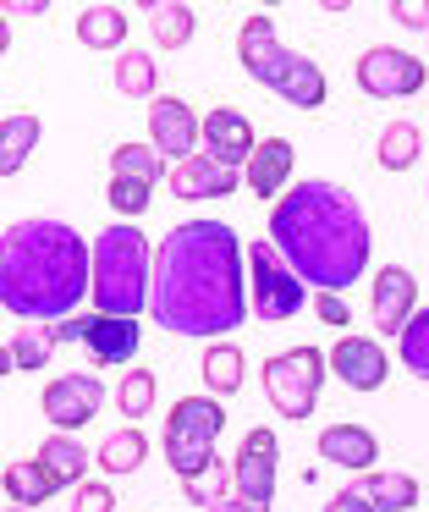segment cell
I'll return each instance as SVG.
<instances>
[{
    "label": "cell",
    "mask_w": 429,
    "mask_h": 512,
    "mask_svg": "<svg viewBox=\"0 0 429 512\" xmlns=\"http://www.w3.org/2000/svg\"><path fill=\"white\" fill-rule=\"evenodd\" d=\"M292 160H297V149L286 144V138H259L242 182H248L259 199H286V193H292Z\"/></svg>",
    "instance_id": "18"
},
{
    "label": "cell",
    "mask_w": 429,
    "mask_h": 512,
    "mask_svg": "<svg viewBox=\"0 0 429 512\" xmlns=\"http://www.w3.org/2000/svg\"><path fill=\"white\" fill-rule=\"evenodd\" d=\"M209 512H270V507H259V501H242L237 490H231V496H226V501H215Z\"/></svg>",
    "instance_id": "40"
},
{
    "label": "cell",
    "mask_w": 429,
    "mask_h": 512,
    "mask_svg": "<svg viewBox=\"0 0 429 512\" xmlns=\"http://www.w3.org/2000/svg\"><path fill=\"white\" fill-rule=\"evenodd\" d=\"M0 512H28V507H11V501H6V507H0Z\"/></svg>",
    "instance_id": "42"
},
{
    "label": "cell",
    "mask_w": 429,
    "mask_h": 512,
    "mask_svg": "<svg viewBox=\"0 0 429 512\" xmlns=\"http://www.w3.org/2000/svg\"><path fill=\"white\" fill-rule=\"evenodd\" d=\"M44 12H50L44 0H11L6 6V17H44Z\"/></svg>",
    "instance_id": "41"
},
{
    "label": "cell",
    "mask_w": 429,
    "mask_h": 512,
    "mask_svg": "<svg viewBox=\"0 0 429 512\" xmlns=\"http://www.w3.org/2000/svg\"><path fill=\"white\" fill-rule=\"evenodd\" d=\"M110 177H132V182L160 188V177H171V166H165V155L154 144H116L110 149Z\"/></svg>",
    "instance_id": "31"
},
{
    "label": "cell",
    "mask_w": 429,
    "mask_h": 512,
    "mask_svg": "<svg viewBox=\"0 0 429 512\" xmlns=\"http://www.w3.org/2000/svg\"><path fill=\"white\" fill-rule=\"evenodd\" d=\"M0 485H6V501L11 507H39V501L55 496V479L44 474L39 457H17V463H6V474H0Z\"/></svg>",
    "instance_id": "25"
},
{
    "label": "cell",
    "mask_w": 429,
    "mask_h": 512,
    "mask_svg": "<svg viewBox=\"0 0 429 512\" xmlns=\"http://www.w3.org/2000/svg\"><path fill=\"white\" fill-rule=\"evenodd\" d=\"M352 78H358V89L369 94V100H413L429 83V67L402 45H369L358 56V72H352Z\"/></svg>",
    "instance_id": "8"
},
{
    "label": "cell",
    "mask_w": 429,
    "mask_h": 512,
    "mask_svg": "<svg viewBox=\"0 0 429 512\" xmlns=\"http://www.w3.org/2000/svg\"><path fill=\"white\" fill-rule=\"evenodd\" d=\"M270 243L314 292H347L374 254L363 204L325 177L292 182V193L270 204Z\"/></svg>",
    "instance_id": "2"
},
{
    "label": "cell",
    "mask_w": 429,
    "mask_h": 512,
    "mask_svg": "<svg viewBox=\"0 0 429 512\" xmlns=\"http://www.w3.org/2000/svg\"><path fill=\"white\" fill-rule=\"evenodd\" d=\"M39 408L61 435H77L88 419H99V408H105V380L99 375H55L50 386L39 391Z\"/></svg>",
    "instance_id": "11"
},
{
    "label": "cell",
    "mask_w": 429,
    "mask_h": 512,
    "mask_svg": "<svg viewBox=\"0 0 429 512\" xmlns=\"http://www.w3.org/2000/svg\"><path fill=\"white\" fill-rule=\"evenodd\" d=\"M319 457L347 468V474H374L369 463H380V441H374V430L341 419V424H325V430H319Z\"/></svg>",
    "instance_id": "17"
},
{
    "label": "cell",
    "mask_w": 429,
    "mask_h": 512,
    "mask_svg": "<svg viewBox=\"0 0 429 512\" xmlns=\"http://www.w3.org/2000/svg\"><path fill=\"white\" fill-rule=\"evenodd\" d=\"M116 94L127 100H160V67H154L149 50H121L116 56Z\"/></svg>",
    "instance_id": "29"
},
{
    "label": "cell",
    "mask_w": 429,
    "mask_h": 512,
    "mask_svg": "<svg viewBox=\"0 0 429 512\" xmlns=\"http://www.w3.org/2000/svg\"><path fill=\"white\" fill-rule=\"evenodd\" d=\"M275 479H281V441H275V430L253 424V430L242 435L237 457H231V490H237L242 501L270 507V501H275Z\"/></svg>",
    "instance_id": "10"
},
{
    "label": "cell",
    "mask_w": 429,
    "mask_h": 512,
    "mask_svg": "<svg viewBox=\"0 0 429 512\" xmlns=\"http://www.w3.org/2000/svg\"><path fill=\"white\" fill-rule=\"evenodd\" d=\"M363 496L374 501L380 512H413L418 507V479L402 474V468H374L369 479H363Z\"/></svg>",
    "instance_id": "28"
},
{
    "label": "cell",
    "mask_w": 429,
    "mask_h": 512,
    "mask_svg": "<svg viewBox=\"0 0 429 512\" xmlns=\"http://www.w3.org/2000/svg\"><path fill=\"white\" fill-rule=\"evenodd\" d=\"M237 177L242 171H231V166H220V160H209V155H193V160H182V166H171V193L176 199H231L237 193Z\"/></svg>",
    "instance_id": "19"
},
{
    "label": "cell",
    "mask_w": 429,
    "mask_h": 512,
    "mask_svg": "<svg viewBox=\"0 0 429 512\" xmlns=\"http://www.w3.org/2000/svg\"><path fill=\"white\" fill-rule=\"evenodd\" d=\"M330 375L347 391H380L391 380V353H385L374 336H336L330 342Z\"/></svg>",
    "instance_id": "15"
},
{
    "label": "cell",
    "mask_w": 429,
    "mask_h": 512,
    "mask_svg": "<svg viewBox=\"0 0 429 512\" xmlns=\"http://www.w3.org/2000/svg\"><path fill=\"white\" fill-rule=\"evenodd\" d=\"M55 342H77L99 358V364H132L138 358V320H116V314H72V320L50 325Z\"/></svg>",
    "instance_id": "9"
},
{
    "label": "cell",
    "mask_w": 429,
    "mask_h": 512,
    "mask_svg": "<svg viewBox=\"0 0 429 512\" xmlns=\"http://www.w3.org/2000/svg\"><path fill=\"white\" fill-rule=\"evenodd\" d=\"M413 314H418L413 270H407V265H380V270H374V281H369V320H374V331L402 336Z\"/></svg>",
    "instance_id": "14"
},
{
    "label": "cell",
    "mask_w": 429,
    "mask_h": 512,
    "mask_svg": "<svg viewBox=\"0 0 429 512\" xmlns=\"http://www.w3.org/2000/svg\"><path fill=\"white\" fill-rule=\"evenodd\" d=\"M418 155H424V127H413V122H391L380 133V144H374L380 171H413Z\"/></svg>",
    "instance_id": "30"
},
{
    "label": "cell",
    "mask_w": 429,
    "mask_h": 512,
    "mask_svg": "<svg viewBox=\"0 0 429 512\" xmlns=\"http://www.w3.org/2000/svg\"><path fill=\"white\" fill-rule=\"evenodd\" d=\"M253 149H259V133H253V122L237 105H215V111L204 116V155L209 160H220V166H231V171H248Z\"/></svg>",
    "instance_id": "16"
},
{
    "label": "cell",
    "mask_w": 429,
    "mask_h": 512,
    "mask_svg": "<svg viewBox=\"0 0 429 512\" xmlns=\"http://www.w3.org/2000/svg\"><path fill=\"white\" fill-rule=\"evenodd\" d=\"M50 353H55L50 325H39V331H11L6 353H0V369H6V375H39V369L50 364Z\"/></svg>",
    "instance_id": "27"
},
{
    "label": "cell",
    "mask_w": 429,
    "mask_h": 512,
    "mask_svg": "<svg viewBox=\"0 0 429 512\" xmlns=\"http://www.w3.org/2000/svg\"><path fill=\"white\" fill-rule=\"evenodd\" d=\"M242 380H248V358L237 342H209L204 347V386L209 397H237Z\"/></svg>",
    "instance_id": "24"
},
{
    "label": "cell",
    "mask_w": 429,
    "mask_h": 512,
    "mask_svg": "<svg viewBox=\"0 0 429 512\" xmlns=\"http://www.w3.org/2000/svg\"><path fill=\"white\" fill-rule=\"evenodd\" d=\"M154 397H160V375H154V369H127V375H121V386H116L121 419H149Z\"/></svg>",
    "instance_id": "32"
},
{
    "label": "cell",
    "mask_w": 429,
    "mask_h": 512,
    "mask_svg": "<svg viewBox=\"0 0 429 512\" xmlns=\"http://www.w3.org/2000/svg\"><path fill=\"white\" fill-rule=\"evenodd\" d=\"M127 12L121 6H83V17H77V39H83L88 50H127Z\"/></svg>",
    "instance_id": "26"
},
{
    "label": "cell",
    "mask_w": 429,
    "mask_h": 512,
    "mask_svg": "<svg viewBox=\"0 0 429 512\" xmlns=\"http://www.w3.org/2000/svg\"><path fill=\"white\" fill-rule=\"evenodd\" d=\"M220 430H226V408H220V397H182L171 402V413H165V430H160V452L165 463H171L176 479H198L209 474V468L220 463L215 441Z\"/></svg>",
    "instance_id": "5"
},
{
    "label": "cell",
    "mask_w": 429,
    "mask_h": 512,
    "mask_svg": "<svg viewBox=\"0 0 429 512\" xmlns=\"http://www.w3.org/2000/svg\"><path fill=\"white\" fill-rule=\"evenodd\" d=\"M94 292V243L77 226L28 215L0 232V309L11 320L61 325Z\"/></svg>",
    "instance_id": "3"
},
{
    "label": "cell",
    "mask_w": 429,
    "mask_h": 512,
    "mask_svg": "<svg viewBox=\"0 0 429 512\" xmlns=\"http://www.w3.org/2000/svg\"><path fill=\"white\" fill-rule=\"evenodd\" d=\"M325 369H330V353L319 347H286V353L264 358L259 380H264V397L281 419H314V402H319V386H325Z\"/></svg>",
    "instance_id": "6"
},
{
    "label": "cell",
    "mask_w": 429,
    "mask_h": 512,
    "mask_svg": "<svg viewBox=\"0 0 429 512\" xmlns=\"http://www.w3.org/2000/svg\"><path fill=\"white\" fill-rule=\"evenodd\" d=\"M182 496L193 501V507H215V501H226L231 496V463L226 457H220L215 468H209V474H198V479H182Z\"/></svg>",
    "instance_id": "35"
},
{
    "label": "cell",
    "mask_w": 429,
    "mask_h": 512,
    "mask_svg": "<svg viewBox=\"0 0 429 512\" xmlns=\"http://www.w3.org/2000/svg\"><path fill=\"white\" fill-rule=\"evenodd\" d=\"M396 358H402L418 380H429V303L407 320V331L396 336Z\"/></svg>",
    "instance_id": "33"
},
{
    "label": "cell",
    "mask_w": 429,
    "mask_h": 512,
    "mask_svg": "<svg viewBox=\"0 0 429 512\" xmlns=\"http://www.w3.org/2000/svg\"><path fill=\"white\" fill-rule=\"evenodd\" d=\"M154 292V265H149V237L132 221H116L94 237V314L138 320Z\"/></svg>",
    "instance_id": "4"
},
{
    "label": "cell",
    "mask_w": 429,
    "mask_h": 512,
    "mask_svg": "<svg viewBox=\"0 0 429 512\" xmlns=\"http://www.w3.org/2000/svg\"><path fill=\"white\" fill-rule=\"evenodd\" d=\"M319 512H380V507H374V501L363 496L358 485H347V490H336V496H330V501H325V507H319Z\"/></svg>",
    "instance_id": "39"
},
{
    "label": "cell",
    "mask_w": 429,
    "mask_h": 512,
    "mask_svg": "<svg viewBox=\"0 0 429 512\" xmlns=\"http://www.w3.org/2000/svg\"><path fill=\"white\" fill-rule=\"evenodd\" d=\"M39 133H44V122L33 111L0 116V177H17V171L28 166V155L39 149Z\"/></svg>",
    "instance_id": "22"
},
{
    "label": "cell",
    "mask_w": 429,
    "mask_h": 512,
    "mask_svg": "<svg viewBox=\"0 0 429 512\" xmlns=\"http://www.w3.org/2000/svg\"><path fill=\"white\" fill-rule=\"evenodd\" d=\"M248 298H253V314L264 325H281L292 314H303L308 303V287L292 265L281 259V248L264 237V243H248Z\"/></svg>",
    "instance_id": "7"
},
{
    "label": "cell",
    "mask_w": 429,
    "mask_h": 512,
    "mask_svg": "<svg viewBox=\"0 0 429 512\" xmlns=\"http://www.w3.org/2000/svg\"><path fill=\"white\" fill-rule=\"evenodd\" d=\"M253 314L248 298V243L226 221H182L154 248L149 320L171 336L220 342Z\"/></svg>",
    "instance_id": "1"
},
{
    "label": "cell",
    "mask_w": 429,
    "mask_h": 512,
    "mask_svg": "<svg viewBox=\"0 0 429 512\" xmlns=\"http://www.w3.org/2000/svg\"><path fill=\"white\" fill-rule=\"evenodd\" d=\"M66 512H116V490H110L105 479H88V485L72 490V507Z\"/></svg>",
    "instance_id": "36"
},
{
    "label": "cell",
    "mask_w": 429,
    "mask_h": 512,
    "mask_svg": "<svg viewBox=\"0 0 429 512\" xmlns=\"http://www.w3.org/2000/svg\"><path fill=\"white\" fill-rule=\"evenodd\" d=\"M143 12H149V39L160 50L193 45V34H198V12H193V6H182V0H149Z\"/></svg>",
    "instance_id": "23"
},
{
    "label": "cell",
    "mask_w": 429,
    "mask_h": 512,
    "mask_svg": "<svg viewBox=\"0 0 429 512\" xmlns=\"http://www.w3.org/2000/svg\"><path fill=\"white\" fill-rule=\"evenodd\" d=\"M44 463V474L55 479V490H77V485H88V468H94V457H88V446L77 441V435H61L55 430L50 441L33 452Z\"/></svg>",
    "instance_id": "20"
},
{
    "label": "cell",
    "mask_w": 429,
    "mask_h": 512,
    "mask_svg": "<svg viewBox=\"0 0 429 512\" xmlns=\"http://www.w3.org/2000/svg\"><path fill=\"white\" fill-rule=\"evenodd\" d=\"M143 463H149V435H143L138 424L110 430L105 441H99V452H94V468L105 479H127V474H138Z\"/></svg>",
    "instance_id": "21"
},
{
    "label": "cell",
    "mask_w": 429,
    "mask_h": 512,
    "mask_svg": "<svg viewBox=\"0 0 429 512\" xmlns=\"http://www.w3.org/2000/svg\"><path fill=\"white\" fill-rule=\"evenodd\" d=\"M105 204L121 215V221H138L143 210L154 204V182H132V177H110L105 188Z\"/></svg>",
    "instance_id": "34"
},
{
    "label": "cell",
    "mask_w": 429,
    "mask_h": 512,
    "mask_svg": "<svg viewBox=\"0 0 429 512\" xmlns=\"http://www.w3.org/2000/svg\"><path fill=\"white\" fill-rule=\"evenodd\" d=\"M314 314L330 325V331H347V325H352V309H347L341 292H314Z\"/></svg>",
    "instance_id": "37"
},
{
    "label": "cell",
    "mask_w": 429,
    "mask_h": 512,
    "mask_svg": "<svg viewBox=\"0 0 429 512\" xmlns=\"http://www.w3.org/2000/svg\"><path fill=\"white\" fill-rule=\"evenodd\" d=\"M253 83H264V89L281 94V100H286V105H297V111H319V105L330 100L325 67H314V61H308L303 50H281V56H275Z\"/></svg>",
    "instance_id": "13"
},
{
    "label": "cell",
    "mask_w": 429,
    "mask_h": 512,
    "mask_svg": "<svg viewBox=\"0 0 429 512\" xmlns=\"http://www.w3.org/2000/svg\"><path fill=\"white\" fill-rule=\"evenodd\" d=\"M149 144L160 149L171 166L204 155V116H193V105L176 100V94H160L149 105Z\"/></svg>",
    "instance_id": "12"
},
{
    "label": "cell",
    "mask_w": 429,
    "mask_h": 512,
    "mask_svg": "<svg viewBox=\"0 0 429 512\" xmlns=\"http://www.w3.org/2000/svg\"><path fill=\"white\" fill-rule=\"evenodd\" d=\"M391 23L396 28H413V34H418V28L429 34V0H391Z\"/></svg>",
    "instance_id": "38"
}]
</instances>
